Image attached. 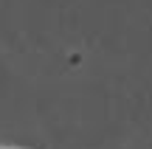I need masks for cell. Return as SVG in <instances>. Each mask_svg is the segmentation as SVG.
Wrapping results in <instances>:
<instances>
[{"label": "cell", "instance_id": "1", "mask_svg": "<svg viewBox=\"0 0 152 149\" xmlns=\"http://www.w3.org/2000/svg\"><path fill=\"white\" fill-rule=\"evenodd\" d=\"M0 149H9V146H0Z\"/></svg>", "mask_w": 152, "mask_h": 149}]
</instances>
